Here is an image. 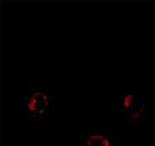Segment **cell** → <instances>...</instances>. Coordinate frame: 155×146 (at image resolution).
<instances>
[{
    "instance_id": "6da1fadb",
    "label": "cell",
    "mask_w": 155,
    "mask_h": 146,
    "mask_svg": "<svg viewBox=\"0 0 155 146\" xmlns=\"http://www.w3.org/2000/svg\"><path fill=\"white\" fill-rule=\"evenodd\" d=\"M26 109L29 121H43L53 112V98L44 88H31L27 93Z\"/></svg>"
},
{
    "instance_id": "7a4b0ae2",
    "label": "cell",
    "mask_w": 155,
    "mask_h": 146,
    "mask_svg": "<svg viewBox=\"0 0 155 146\" xmlns=\"http://www.w3.org/2000/svg\"><path fill=\"white\" fill-rule=\"evenodd\" d=\"M122 108L124 115L130 118L139 117L142 115L143 109L138 104L137 96L133 93H127L122 98Z\"/></svg>"
},
{
    "instance_id": "3957f363",
    "label": "cell",
    "mask_w": 155,
    "mask_h": 146,
    "mask_svg": "<svg viewBox=\"0 0 155 146\" xmlns=\"http://www.w3.org/2000/svg\"><path fill=\"white\" fill-rule=\"evenodd\" d=\"M81 146H111L108 136L100 133H94L84 137Z\"/></svg>"
}]
</instances>
